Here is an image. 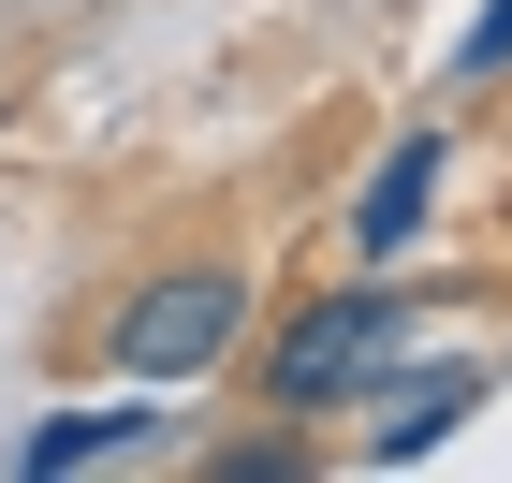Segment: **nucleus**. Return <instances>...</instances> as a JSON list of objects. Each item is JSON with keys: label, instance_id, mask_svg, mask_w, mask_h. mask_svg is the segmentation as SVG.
Returning a JSON list of instances; mask_svg holds the SVG:
<instances>
[{"label": "nucleus", "instance_id": "obj_6", "mask_svg": "<svg viewBox=\"0 0 512 483\" xmlns=\"http://www.w3.org/2000/svg\"><path fill=\"white\" fill-rule=\"evenodd\" d=\"M454 74H512V0H483L469 44H454Z\"/></svg>", "mask_w": 512, "mask_h": 483}, {"label": "nucleus", "instance_id": "obj_5", "mask_svg": "<svg viewBox=\"0 0 512 483\" xmlns=\"http://www.w3.org/2000/svg\"><path fill=\"white\" fill-rule=\"evenodd\" d=\"M469 396H483V366H425V381H410V396L366 425V454H381V469H410V454H425V440H439V425H454Z\"/></svg>", "mask_w": 512, "mask_h": 483}, {"label": "nucleus", "instance_id": "obj_2", "mask_svg": "<svg viewBox=\"0 0 512 483\" xmlns=\"http://www.w3.org/2000/svg\"><path fill=\"white\" fill-rule=\"evenodd\" d=\"M235 322H249V293L220 264H191V279H161V293L118 308V352H132V381H191V366L235 352Z\"/></svg>", "mask_w": 512, "mask_h": 483}, {"label": "nucleus", "instance_id": "obj_4", "mask_svg": "<svg viewBox=\"0 0 512 483\" xmlns=\"http://www.w3.org/2000/svg\"><path fill=\"white\" fill-rule=\"evenodd\" d=\"M425 191H439V132H410V147L352 191V235H366V249H410V235H425Z\"/></svg>", "mask_w": 512, "mask_h": 483}, {"label": "nucleus", "instance_id": "obj_3", "mask_svg": "<svg viewBox=\"0 0 512 483\" xmlns=\"http://www.w3.org/2000/svg\"><path fill=\"white\" fill-rule=\"evenodd\" d=\"M118 454H161V410H147V396H118V410H59V425H30V440H15V469H30V483H59V469H118Z\"/></svg>", "mask_w": 512, "mask_h": 483}, {"label": "nucleus", "instance_id": "obj_1", "mask_svg": "<svg viewBox=\"0 0 512 483\" xmlns=\"http://www.w3.org/2000/svg\"><path fill=\"white\" fill-rule=\"evenodd\" d=\"M395 337H410L395 293H322V308L264 352V396H278V410H337V396H366V381L395 366Z\"/></svg>", "mask_w": 512, "mask_h": 483}]
</instances>
